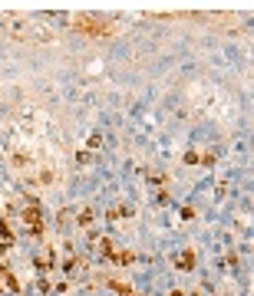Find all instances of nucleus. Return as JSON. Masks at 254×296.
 Returning a JSON list of instances; mask_svg holds the SVG:
<instances>
[{"mask_svg":"<svg viewBox=\"0 0 254 296\" xmlns=\"http://www.w3.org/2000/svg\"><path fill=\"white\" fill-rule=\"evenodd\" d=\"M168 296H185V293H182V290H172V293H168Z\"/></svg>","mask_w":254,"mask_h":296,"instance_id":"nucleus-15","label":"nucleus"},{"mask_svg":"<svg viewBox=\"0 0 254 296\" xmlns=\"http://www.w3.org/2000/svg\"><path fill=\"white\" fill-rule=\"evenodd\" d=\"M73 218V210L70 208H63V210H60V214H56V220H60V224H66V220H70Z\"/></svg>","mask_w":254,"mask_h":296,"instance_id":"nucleus-12","label":"nucleus"},{"mask_svg":"<svg viewBox=\"0 0 254 296\" xmlns=\"http://www.w3.org/2000/svg\"><path fill=\"white\" fill-rule=\"evenodd\" d=\"M83 36H112L116 33V24H112L109 16H99V14H73L66 16Z\"/></svg>","mask_w":254,"mask_h":296,"instance_id":"nucleus-1","label":"nucleus"},{"mask_svg":"<svg viewBox=\"0 0 254 296\" xmlns=\"http://www.w3.org/2000/svg\"><path fill=\"white\" fill-rule=\"evenodd\" d=\"M96 250H99V257H103V260H109V264H112V257H116V250H119V247H116L109 237H96Z\"/></svg>","mask_w":254,"mask_h":296,"instance_id":"nucleus-3","label":"nucleus"},{"mask_svg":"<svg viewBox=\"0 0 254 296\" xmlns=\"http://www.w3.org/2000/svg\"><path fill=\"white\" fill-rule=\"evenodd\" d=\"M132 214V208H122V204H109V210H106V220H119V218H129Z\"/></svg>","mask_w":254,"mask_h":296,"instance_id":"nucleus-5","label":"nucleus"},{"mask_svg":"<svg viewBox=\"0 0 254 296\" xmlns=\"http://www.w3.org/2000/svg\"><path fill=\"white\" fill-rule=\"evenodd\" d=\"M185 164H198V152H195V148L185 152Z\"/></svg>","mask_w":254,"mask_h":296,"instance_id":"nucleus-11","label":"nucleus"},{"mask_svg":"<svg viewBox=\"0 0 254 296\" xmlns=\"http://www.w3.org/2000/svg\"><path fill=\"white\" fill-rule=\"evenodd\" d=\"M214 158H218V155H214L211 148H205V152H198V164H205V168H211V164H214Z\"/></svg>","mask_w":254,"mask_h":296,"instance_id":"nucleus-10","label":"nucleus"},{"mask_svg":"<svg viewBox=\"0 0 254 296\" xmlns=\"http://www.w3.org/2000/svg\"><path fill=\"white\" fill-rule=\"evenodd\" d=\"M129 264H135V254H132V250H116L112 266H129Z\"/></svg>","mask_w":254,"mask_h":296,"instance_id":"nucleus-8","label":"nucleus"},{"mask_svg":"<svg viewBox=\"0 0 254 296\" xmlns=\"http://www.w3.org/2000/svg\"><path fill=\"white\" fill-rule=\"evenodd\" d=\"M33 266H37V270H40V273H47V270H53V250H43V254H40V257H37V260H33Z\"/></svg>","mask_w":254,"mask_h":296,"instance_id":"nucleus-4","label":"nucleus"},{"mask_svg":"<svg viewBox=\"0 0 254 296\" xmlns=\"http://www.w3.org/2000/svg\"><path fill=\"white\" fill-rule=\"evenodd\" d=\"M182 220H195V210H191V208H182Z\"/></svg>","mask_w":254,"mask_h":296,"instance_id":"nucleus-14","label":"nucleus"},{"mask_svg":"<svg viewBox=\"0 0 254 296\" xmlns=\"http://www.w3.org/2000/svg\"><path fill=\"white\" fill-rule=\"evenodd\" d=\"M109 290H112V293H119V296H139V293H135L132 286H129V283L116 280V276H112V280H109Z\"/></svg>","mask_w":254,"mask_h":296,"instance_id":"nucleus-7","label":"nucleus"},{"mask_svg":"<svg viewBox=\"0 0 254 296\" xmlns=\"http://www.w3.org/2000/svg\"><path fill=\"white\" fill-rule=\"evenodd\" d=\"M93 218H96L93 208H83L80 214H76V224H80V227H89V224H93Z\"/></svg>","mask_w":254,"mask_h":296,"instance_id":"nucleus-9","label":"nucleus"},{"mask_svg":"<svg viewBox=\"0 0 254 296\" xmlns=\"http://www.w3.org/2000/svg\"><path fill=\"white\" fill-rule=\"evenodd\" d=\"M99 145H103V135L93 132V135H89V148H99Z\"/></svg>","mask_w":254,"mask_h":296,"instance_id":"nucleus-13","label":"nucleus"},{"mask_svg":"<svg viewBox=\"0 0 254 296\" xmlns=\"http://www.w3.org/2000/svg\"><path fill=\"white\" fill-rule=\"evenodd\" d=\"M20 220H24L27 234H33V237L43 234V214H40V204L37 201H27L24 208H20Z\"/></svg>","mask_w":254,"mask_h":296,"instance_id":"nucleus-2","label":"nucleus"},{"mask_svg":"<svg viewBox=\"0 0 254 296\" xmlns=\"http://www.w3.org/2000/svg\"><path fill=\"white\" fill-rule=\"evenodd\" d=\"M175 266H178V270H195V254H191V250L178 254V257H175Z\"/></svg>","mask_w":254,"mask_h":296,"instance_id":"nucleus-6","label":"nucleus"}]
</instances>
